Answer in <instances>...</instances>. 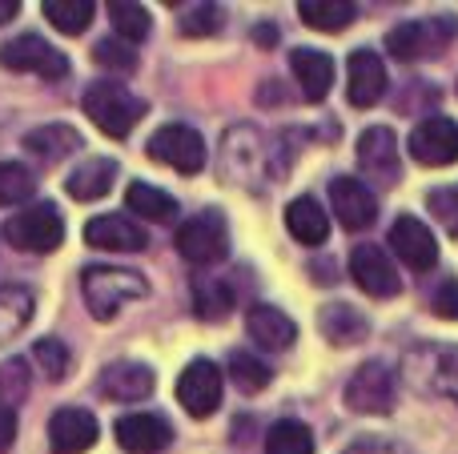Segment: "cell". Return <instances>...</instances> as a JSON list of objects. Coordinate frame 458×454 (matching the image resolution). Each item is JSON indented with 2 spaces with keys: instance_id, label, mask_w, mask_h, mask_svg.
<instances>
[{
  "instance_id": "obj_25",
  "label": "cell",
  "mask_w": 458,
  "mask_h": 454,
  "mask_svg": "<svg viewBox=\"0 0 458 454\" xmlns=\"http://www.w3.org/2000/svg\"><path fill=\"white\" fill-rule=\"evenodd\" d=\"M113 177H117V161L93 157L64 177V189H69V198H77V201H97L113 189Z\"/></svg>"
},
{
  "instance_id": "obj_24",
  "label": "cell",
  "mask_w": 458,
  "mask_h": 454,
  "mask_svg": "<svg viewBox=\"0 0 458 454\" xmlns=\"http://www.w3.org/2000/svg\"><path fill=\"white\" fill-rule=\"evenodd\" d=\"M318 330L330 338L334 346H354L370 334V322H366L362 310H354L350 302H330L318 314Z\"/></svg>"
},
{
  "instance_id": "obj_11",
  "label": "cell",
  "mask_w": 458,
  "mask_h": 454,
  "mask_svg": "<svg viewBox=\"0 0 458 454\" xmlns=\"http://www.w3.org/2000/svg\"><path fill=\"white\" fill-rule=\"evenodd\" d=\"M358 165L374 185L390 189L403 181V157H398V137L386 125H374L358 137Z\"/></svg>"
},
{
  "instance_id": "obj_35",
  "label": "cell",
  "mask_w": 458,
  "mask_h": 454,
  "mask_svg": "<svg viewBox=\"0 0 458 454\" xmlns=\"http://www.w3.org/2000/svg\"><path fill=\"white\" fill-rule=\"evenodd\" d=\"M32 193H37V177L16 161H4L0 165V206H24Z\"/></svg>"
},
{
  "instance_id": "obj_38",
  "label": "cell",
  "mask_w": 458,
  "mask_h": 454,
  "mask_svg": "<svg viewBox=\"0 0 458 454\" xmlns=\"http://www.w3.org/2000/svg\"><path fill=\"white\" fill-rule=\"evenodd\" d=\"M222 24H225V13L217 4H190L182 13V21H177V29L185 37H214Z\"/></svg>"
},
{
  "instance_id": "obj_36",
  "label": "cell",
  "mask_w": 458,
  "mask_h": 454,
  "mask_svg": "<svg viewBox=\"0 0 458 454\" xmlns=\"http://www.w3.org/2000/svg\"><path fill=\"white\" fill-rule=\"evenodd\" d=\"M109 16H113V29L125 37V45H137V40L149 37V13L141 4H125V0H113L109 4Z\"/></svg>"
},
{
  "instance_id": "obj_30",
  "label": "cell",
  "mask_w": 458,
  "mask_h": 454,
  "mask_svg": "<svg viewBox=\"0 0 458 454\" xmlns=\"http://www.w3.org/2000/svg\"><path fill=\"white\" fill-rule=\"evenodd\" d=\"M125 206L133 209V214L149 217V222H174V217H177V201L169 198V193H161V189H153V185H145V181H133V185H129Z\"/></svg>"
},
{
  "instance_id": "obj_44",
  "label": "cell",
  "mask_w": 458,
  "mask_h": 454,
  "mask_svg": "<svg viewBox=\"0 0 458 454\" xmlns=\"http://www.w3.org/2000/svg\"><path fill=\"white\" fill-rule=\"evenodd\" d=\"M16 439V410H4L0 407V450H8Z\"/></svg>"
},
{
  "instance_id": "obj_28",
  "label": "cell",
  "mask_w": 458,
  "mask_h": 454,
  "mask_svg": "<svg viewBox=\"0 0 458 454\" xmlns=\"http://www.w3.org/2000/svg\"><path fill=\"white\" fill-rule=\"evenodd\" d=\"M32 310H37V302L24 286H0V342H13L16 334H24Z\"/></svg>"
},
{
  "instance_id": "obj_41",
  "label": "cell",
  "mask_w": 458,
  "mask_h": 454,
  "mask_svg": "<svg viewBox=\"0 0 458 454\" xmlns=\"http://www.w3.org/2000/svg\"><path fill=\"white\" fill-rule=\"evenodd\" d=\"M427 206L430 214L443 222V230L458 238V185H443V189H430L427 193Z\"/></svg>"
},
{
  "instance_id": "obj_37",
  "label": "cell",
  "mask_w": 458,
  "mask_h": 454,
  "mask_svg": "<svg viewBox=\"0 0 458 454\" xmlns=\"http://www.w3.org/2000/svg\"><path fill=\"white\" fill-rule=\"evenodd\" d=\"M29 399V362H0V407L13 410Z\"/></svg>"
},
{
  "instance_id": "obj_7",
  "label": "cell",
  "mask_w": 458,
  "mask_h": 454,
  "mask_svg": "<svg viewBox=\"0 0 458 454\" xmlns=\"http://www.w3.org/2000/svg\"><path fill=\"white\" fill-rule=\"evenodd\" d=\"M4 238L13 241L16 249H29V254H53L64 241V222L48 201L40 206H29L4 225Z\"/></svg>"
},
{
  "instance_id": "obj_3",
  "label": "cell",
  "mask_w": 458,
  "mask_h": 454,
  "mask_svg": "<svg viewBox=\"0 0 458 454\" xmlns=\"http://www.w3.org/2000/svg\"><path fill=\"white\" fill-rule=\"evenodd\" d=\"M85 113L93 117V125L109 137H129L133 125L145 117V101L133 97L121 80H97L85 93Z\"/></svg>"
},
{
  "instance_id": "obj_23",
  "label": "cell",
  "mask_w": 458,
  "mask_h": 454,
  "mask_svg": "<svg viewBox=\"0 0 458 454\" xmlns=\"http://www.w3.org/2000/svg\"><path fill=\"white\" fill-rule=\"evenodd\" d=\"M290 69H293V77H298V88L306 101H326V93H330V85H334L330 56L318 53V48H293Z\"/></svg>"
},
{
  "instance_id": "obj_16",
  "label": "cell",
  "mask_w": 458,
  "mask_h": 454,
  "mask_svg": "<svg viewBox=\"0 0 458 454\" xmlns=\"http://www.w3.org/2000/svg\"><path fill=\"white\" fill-rule=\"evenodd\" d=\"M330 206H334V217L354 233L370 230L374 217H378V201H374V193L366 189V181H358V177H334L330 181Z\"/></svg>"
},
{
  "instance_id": "obj_21",
  "label": "cell",
  "mask_w": 458,
  "mask_h": 454,
  "mask_svg": "<svg viewBox=\"0 0 458 454\" xmlns=\"http://www.w3.org/2000/svg\"><path fill=\"white\" fill-rule=\"evenodd\" d=\"M97 391L109 402H141L153 394V370L141 362H113V366H105Z\"/></svg>"
},
{
  "instance_id": "obj_9",
  "label": "cell",
  "mask_w": 458,
  "mask_h": 454,
  "mask_svg": "<svg viewBox=\"0 0 458 454\" xmlns=\"http://www.w3.org/2000/svg\"><path fill=\"white\" fill-rule=\"evenodd\" d=\"M229 249V233L217 209H206V214L190 217V222L177 230V254L190 265H214L222 262Z\"/></svg>"
},
{
  "instance_id": "obj_2",
  "label": "cell",
  "mask_w": 458,
  "mask_h": 454,
  "mask_svg": "<svg viewBox=\"0 0 458 454\" xmlns=\"http://www.w3.org/2000/svg\"><path fill=\"white\" fill-rule=\"evenodd\" d=\"M222 169L233 185H261L274 177V149H269L266 133L253 125H233L222 145Z\"/></svg>"
},
{
  "instance_id": "obj_10",
  "label": "cell",
  "mask_w": 458,
  "mask_h": 454,
  "mask_svg": "<svg viewBox=\"0 0 458 454\" xmlns=\"http://www.w3.org/2000/svg\"><path fill=\"white\" fill-rule=\"evenodd\" d=\"M149 157L177 173H201L206 165V141L190 125H165L149 137Z\"/></svg>"
},
{
  "instance_id": "obj_17",
  "label": "cell",
  "mask_w": 458,
  "mask_h": 454,
  "mask_svg": "<svg viewBox=\"0 0 458 454\" xmlns=\"http://www.w3.org/2000/svg\"><path fill=\"white\" fill-rule=\"evenodd\" d=\"M85 241L97 249H109V254H141L149 246V233L137 222H129L125 214H105L85 225Z\"/></svg>"
},
{
  "instance_id": "obj_18",
  "label": "cell",
  "mask_w": 458,
  "mask_h": 454,
  "mask_svg": "<svg viewBox=\"0 0 458 454\" xmlns=\"http://www.w3.org/2000/svg\"><path fill=\"white\" fill-rule=\"evenodd\" d=\"M346 72H350V80H346L350 105L370 109V105L382 101V93H386V64H382V56L374 53V48H358V53H350Z\"/></svg>"
},
{
  "instance_id": "obj_40",
  "label": "cell",
  "mask_w": 458,
  "mask_h": 454,
  "mask_svg": "<svg viewBox=\"0 0 458 454\" xmlns=\"http://www.w3.org/2000/svg\"><path fill=\"white\" fill-rule=\"evenodd\" d=\"M93 61L101 64V69H109V72H133L137 69V53L125 45V40H97V48H93Z\"/></svg>"
},
{
  "instance_id": "obj_26",
  "label": "cell",
  "mask_w": 458,
  "mask_h": 454,
  "mask_svg": "<svg viewBox=\"0 0 458 454\" xmlns=\"http://www.w3.org/2000/svg\"><path fill=\"white\" fill-rule=\"evenodd\" d=\"M285 230H290L293 241H301V246H322V241L330 238V217H326V209L318 206L314 198H298L285 209Z\"/></svg>"
},
{
  "instance_id": "obj_6",
  "label": "cell",
  "mask_w": 458,
  "mask_h": 454,
  "mask_svg": "<svg viewBox=\"0 0 458 454\" xmlns=\"http://www.w3.org/2000/svg\"><path fill=\"white\" fill-rule=\"evenodd\" d=\"M398 394V374L386 362H362L354 370V378L346 383V407L358 415H390Z\"/></svg>"
},
{
  "instance_id": "obj_20",
  "label": "cell",
  "mask_w": 458,
  "mask_h": 454,
  "mask_svg": "<svg viewBox=\"0 0 458 454\" xmlns=\"http://www.w3.org/2000/svg\"><path fill=\"white\" fill-rule=\"evenodd\" d=\"M117 442L129 454H157L174 442V431L161 415H125L117 423Z\"/></svg>"
},
{
  "instance_id": "obj_1",
  "label": "cell",
  "mask_w": 458,
  "mask_h": 454,
  "mask_svg": "<svg viewBox=\"0 0 458 454\" xmlns=\"http://www.w3.org/2000/svg\"><path fill=\"white\" fill-rule=\"evenodd\" d=\"M81 290H85L89 314L101 322L117 318V310L125 302H137V298L149 294V282L137 270H117V265H89L81 273Z\"/></svg>"
},
{
  "instance_id": "obj_8",
  "label": "cell",
  "mask_w": 458,
  "mask_h": 454,
  "mask_svg": "<svg viewBox=\"0 0 458 454\" xmlns=\"http://www.w3.org/2000/svg\"><path fill=\"white\" fill-rule=\"evenodd\" d=\"M0 64L13 72H40V77H48V80H61L64 72H69V56L48 45L45 37H37V32L4 40V45H0Z\"/></svg>"
},
{
  "instance_id": "obj_42",
  "label": "cell",
  "mask_w": 458,
  "mask_h": 454,
  "mask_svg": "<svg viewBox=\"0 0 458 454\" xmlns=\"http://www.w3.org/2000/svg\"><path fill=\"white\" fill-rule=\"evenodd\" d=\"M427 306H430V314H438V318L458 322V278L438 282V286L427 294Z\"/></svg>"
},
{
  "instance_id": "obj_22",
  "label": "cell",
  "mask_w": 458,
  "mask_h": 454,
  "mask_svg": "<svg viewBox=\"0 0 458 454\" xmlns=\"http://www.w3.org/2000/svg\"><path fill=\"white\" fill-rule=\"evenodd\" d=\"M245 330H250V338L261 346V350H290L293 338H298V326H293L277 306H250Z\"/></svg>"
},
{
  "instance_id": "obj_33",
  "label": "cell",
  "mask_w": 458,
  "mask_h": 454,
  "mask_svg": "<svg viewBox=\"0 0 458 454\" xmlns=\"http://www.w3.org/2000/svg\"><path fill=\"white\" fill-rule=\"evenodd\" d=\"M193 306H198V318L217 322L229 314L233 294L222 286V278H193Z\"/></svg>"
},
{
  "instance_id": "obj_14",
  "label": "cell",
  "mask_w": 458,
  "mask_h": 454,
  "mask_svg": "<svg viewBox=\"0 0 458 454\" xmlns=\"http://www.w3.org/2000/svg\"><path fill=\"white\" fill-rule=\"evenodd\" d=\"M350 273H354L358 290L370 298H398L403 294V278H398L394 262H390L374 241L354 246V254H350Z\"/></svg>"
},
{
  "instance_id": "obj_12",
  "label": "cell",
  "mask_w": 458,
  "mask_h": 454,
  "mask_svg": "<svg viewBox=\"0 0 458 454\" xmlns=\"http://www.w3.org/2000/svg\"><path fill=\"white\" fill-rule=\"evenodd\" d=\"M177 402L190 410L193 418H209L222 407V370L209 358H193L177 378Z\"/></svg>"
},
{
  "instance_id": "obj_43",
  "label": "cell",
  "mask_w": 458,
  "mask_h": 454,
  "mask_svg": "<svg viewBox=\"0 0 458 454\" xmlns=\"http://www.w3.org/2000/svg\"><path fill=\"white\" fill-rule=\"evenodd\" d=\"M342 454H414L406 442H398V439H382V434H366V439H358V442H350Z\"/></svg>"
},
{
  "instance_id": "obj_5",
  "label": "cell",
  "mask_w": 458,
  "mask_h": 454,
  "mask_svg": "<svg viewBox=\"0 0 458 454\" xmlns=\"http://www.w3.org/2000/svg\"><path fill=\"white\" fill-rule=\"evenodd\" d=\"M406 378L419 394H443L458 407V346H414L406 354Z\"/></svg>"
},
{
  "instance_id": "obj_31",
  "label": "cell",
  "mask_w": 458,
  "mask_h": 454,
  "mask_svg": "<svg viewBox=\"0 0 458 454\" xmlns=\"http://www.w3.org/2000/svg\"><path fill=\"white\" fill-rule=\"evenodd\" d=\"M266 454H314V434L298 418H282V423L269 426Z\"/></svg>"
},
{
  "instance_id": "obj_39",
  "label": "cell",
  "mask_w": 458,
  "mask_h": 454,
  "mask_svg": "<svg viewBox=\"0 0 458 454\" xmlns=\"http://www.w3.org/2000/svg\"><path fill=\"white\" fill-rule=\"evenodd\" d=\"M32 362H37V370H45V378H64L69 374V350H64L56 338H40L37 346H32Z\"/></svg>"
},
{
  "instance_id": "obj_45",
  "label": "cell",
  "mask_w": 458,
  "mask_h": 454,
  "mask_svg": "<svg viewBox=\"0 0 458 454\" xmlns=\"http://www.w3.org/2000/svg\"><path fill=\"white\" fill-rule=\"evenodd\" d=\"M16 13H21V4H16V0H0V24H8Z\"/></svg>"
},
{
  "instance_id": "obj_4",
  "label": "cell",
  "mask_w": 458,
  "mask_h": 454,
  "mask_svg": "<svg viewBox=\"0 0 458 454\" xmlns=\"http://www.w3.org/2000/svg\"><path fill=\"white\" fill-rule=\"evenodd\" d=\"M458 37V16H419L398 29L386 32V48L394 61H422V56H438Z\"/></svg>"
},
{
  "instance_id": "obj_46",
  "label": "cell",
  "mask_w": 458,
  "mask_h": 454,
  "mask_svg": "<svg viewBox=\"0 0 458 454\" xmlns=\"http://www.w3.org/2000/svg\"><path fill=\"white\" fill-rule=\"evenodd\" d=\"M253 37H258V40H261V45H274V40H277V32H274V29H269V24H261V29H258V32H253Z\"/></svg>"
},
{
  "instance_id": "obj_34",
  "label": "cell",
  "mask_w": 458,
  "mask_h": 454,
  "mask_svg": "<svg viewBox=\"0 0 458 454\" xmlns=\"http://www.w3.org/2000/svg\"><path fill=\"white\" fill-rule=\"evenodd\" d=\"M229 378H233V383H237V391H245V394H258V391H266V386H269V378H274V370H269L261 358H253V354L237 350L233 358H229Z\"/></svg>"
},
{
  "instance_id": "obj_15",
  "label": "cell",
  "mask_w": 458,
  "mask_h": 454,
  "mask_svg": "<svg viewBox=\"0 0 458 454\" xmlns=\"http://www.w3.org/2000/svg\"><path fill=\"white\" fill-rule=\"evenodd\" d=\"M390 249L398 254V262L411 265V270L427 273L438 265V241L435 233H430L427 222H419V217L403 214L394 225H390Z\"/></svg>"
},
{
  "instance_id": "obj_32",
  "label": "cell",
  "mask_w": 458,
  "mask_h": 454,
  "mask_svg": "<svg viewBox=\"0 0 458 454\" xmlns=\"http://www.w3.org/2000/svg\"><path fill=\"white\" fill-rule=\"evenodd\" d=\"M93 13H97L93 0H45V16L61 32H69V37L85 32L93 24Z\"/></svg>"
},
{
  "instance_id": "obj_27",
  "label": "cell",
  "mask_w": 458,
  "mask_h": 454,
  "mask_svg": "<svg viewBox=\"0 0 458 454\" xmlns=\"http://www.w3.org/2000/svg\"><path fill=\"white\" fill-rule=\"evenodd\" d=\"M24 149L37 161H45V165H56V161H64L69 153L81 149V133L72 125H40L24 137Z\"/></svg>"
},
{
  "instance_id": "obj_29",
  "label": "cell",
  "mask_w": 458,
  "mask_h": 454,
  "mask_svg": "<svg viewBox=\"0 0 458 454\" xmlns=\"http://www.w3.org/2000/svg\"><path fill=\"white\" fill-rule=\"evenodd\" d=\"M298 13H301V21H306L310 29L342 32V29H350V24H354L358 8L350 4V0H301Z\"/></svg>"
},
{
  "instance_id": "obj_19",
  "label": "cell",
  "mask_w": 458,
  "mask_h": 454,
  "mask_svg": "<svg viewBox=\"0 0 458 454\" xmlns=\"http://www.w3.org/2000/svg\"><path fill=\"white\" fill-rule=\"evenodd\" d=\"M97 442V418L81 407H64L48 418V447L53 454H85Z\"/></svg>"
},
{
  "instance_id": "obj_13",
  "label": "cell",
  "mask_w": 458,
  "mask_h": 454,
  "mask_svg": "<svg viewBox=\"0 0 458 454\" xmlns=\"http://www.w3.org/2000/svg\"><path fill=\"white\" fill-rule=\"evenodd\" d=\"M406 145H411V157L419 161V165H430V169L454 165L458 161V121H451V117L419 121Z\"/></svg>"
}]
</instances>
